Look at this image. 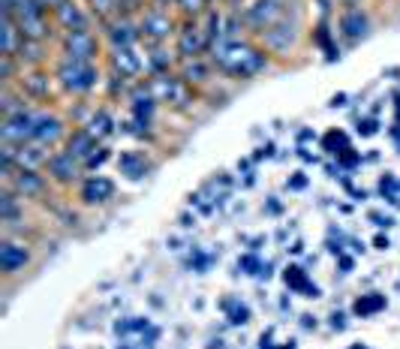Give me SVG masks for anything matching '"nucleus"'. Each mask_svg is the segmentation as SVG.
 <instances>
[{
  "mask_svg": "<svg viewBox=\"0 0 400 349\" xmlns=\"http://www.w3.org/2000/svg\"><path fill=\"white\" fill-rule=\"evenodd\" d=\"M214 61H217V66L223 69L226 76L250 78V76L262 73L265 64H268V57L259 52L256 45H250V43H226V45L214 48Z\"/></svg>",
  "mask_w": 400,
  "mask_h": 349,
  "instance_id": "nucleus-1",
  "label": "nucleus"
},
{
  "mask_svg": "<svg viewBox=\"0 0 400 349\" xmlns=\"http://www.w3.org/2000/svg\"><path fill=\"white\" fill-rule=\"evenodd\" d=\"M57 82H61L64 91L69 94H87L91 87H97L99 82V73L94 64H85V61H69V57H64L61 66H57Z\"/></svg>",
  "mask_w": 400,
  "mask_h": 349,
  "instance_id": "nucleus-2",
  "label": "nucleus"
},
{
  "mask_svg": "<svg viewBox=\"0 0 400 349\" xmlns=\"http://www.w3.org/2000/svg\"><path fill=\"white\" fill-rule=\"evenodd\" d=\"M148 87H151V94H154L157 103H169L175 108H184V106L193 103V91H190V85L184 82L181 76H172V73L151 76Z\"/></svg>",
  "mask_w": 400,
  "mask_h": 349,
  "instance_id": "nucleus-3",
  "label": "nucleus"
},
{
  "mask_svg": "<svg viewBox=\"0 0 400 349\" xmlns=\"http://www.w3.org/2000/svg\"><path fill=\"white\" fill-rule=\"evenodd\" d=\"M64 57L69 61H85V64H94V57L99 55V39L91 31H64Z\"/></svg>",
  "mask_w": 400,
  "mask_h": 349,
  "instance_id": "nucleus-4",
  "label": "nucleus"
},
{
  "mask_svg": "<svg viewBox=\"0 0 400 349\" xmlns=\"http://www.w3.org/2000/svg\"><path fill=\"white\" fill-rule=\"evenodd\" d=\"M34 129H36V115H31V112L3 117L0 142L3 145H27V142H34Z\"/></svg>",
  "mask_w": 400,
  "mask_h": 349,
  "instance_id": "nucleus-5",
  "label": "nucleus"
},
{
  "mask_svg": "<svg viewBox=\"0 0 400 349\" xmlns=\"http://www.w3.org/2000/svg\"><path fill=\"white\" fill-rule=\"evenodd\" d=\"M211 48V39H208V31H202L196 22H187L181 31H178V55L184 61H196L199 55H205Z\"/></svg>",
  "mask_w": 400,
  "mask_h": 349,
  "instance_id": "nucleus-6",
  "label": "nucleus"
},
{
  "mask_svg": "<svg viewBox=\"0 0 400 349\" xmlns=\"http://www.w3.org/2000/svg\"><path fill=\"white\" fill-rule=\"evenodd\" d=\"M138 27H142V36L154 39V43H163V39H169L175 34V18L169 13H163V9H148Z\"/></svg>",
  "mask_w": 400,
  "mask_h": 349,
  "instance_id": "nucleus-7",
  "label": "nucleus"
},
{
  "mask_svg": "<svg viewBox=\"0 0 400 349\" xmlns=\"http://www.w3.org/2000/svg\"><path fill=\"white\" fill-rule=\"evenodd\" d=\"M280 18H283V6H280V0H256V3L250 6V13H247V22L253 24L259 34H265L268 27H274Z\"/></svg>",
  "mask_w": 400,
  "mask_h": 349,
  "instance_id": "nucleus-8",
  "label": "nucleus"
},
{
  "mask_svg": "<svg viewBox=\"0 0 400 349\" xmlns=\"http://www.w3.org/2000/svg\"><path fill=\"white\" fill-rule=\"evenodd\" d=\"M265 45L271 48V52H289V48L295 45L298 39V24L289 22V18H280V22L274 27H268V31L262 34Z\"/></svg>",
  "mask_w": 400,
  "mask_h": 349,
  "instance_id": "nucleus-9",
  "label": "nucleus"
},
{
  "mask_svg": "<svg viewBox=\"0 0 400 349\" xmlns=\"http://www.w3.org/2000/svg\"><path fill=\"white\" fill-rule=\"evenodd\" d=\"M108 64H112V73L121 76V78H136L142 73V57H138L133 48H112V55H108Z\"/></svg>",
  "mask_w": 400,
  "mask_h": 349,
  "instance_id": "nucleus-10",
  "label": "nucleus"
},
{
  "mask_svg": "<svg viewBox=\"0 0 400 349\" xmlns=\"http://www.w3.org/2000/svg\"><path fill=\"white\" fill-rule=\"evenodd\" d=\"M55 18H57V24H61L64 31H87V24H91L87 13L76 3V0H64V3L55 9Z\"/></svg>",
  "mask_w": 400,
  "mask_h": 349,
  "instance_id": "nucleus-11",
  "label": "nucleus"
},
{
  "mask_svg": "<svg viewBox=\"0 0 400 349\" xmlns=\"http://www.w3.org/2000/svg\"><path fill=\"white\" fill-rule=\"evenodd\" d=\"M9 187H13L18 196L31 199V196H39L45 190V181H43V175H39L36 169H15V175L9 178Z\"/></svg>",
  "mask_w": 400,
  "mask_h": 349,
  "instance_id": "nucleus-12",
  "label": "nucleus"
},
{
  "mask_svg": "<svg viewBox=\"0 0 400 349\" xmlns=\"http://www.w3.org/2000/svg\"><path fill=\"white\" fill-rule=\"evenodd\" d=\"M48 172H52L55 181L73 184V181H78V175H82V163L73 159L66 151L64 154H52V159H48Z\"/></svg>",
  "mask_w": 400,
  "mask_h": 349,
  "instance_id": "nucleus-13",
  "label": "nucleus"
},
{
  "mask_svg": "<svg viewBox=\"0 0 400 349\" xmlns=\"http://www.w3.org/2000/svg\"><path fill=\"white\" fill-rule=\"evenodd\" d=\"M18 31H22L24 39H34V43H45L52 36V22H48V13H36L27 18H18Z\"/></svg>",
  "mask_w": 400,
  "mask_h": 349,
  "instance_id": "nucleus-14",
  "label": "nucleus"
},
{
  "mask_svg": "<svg viewBox=\"0 0 400 349\" xmlns=\"http://www.w3.org/2000/svg\"><path fill=\"white\" fill-rule=\"evenodd\" d=\"M138 36H142V27H136L129 18H117V22L108 24V43H112V48H133Z\"/></svg>",
  "mask_w": 400,
  "mask_h": 349,
  "instance_id": "nucleus-15",
  "label": "nucleus"
},
{
  "mask_svg": "<svg viewBox=\"0 0 400 349\" xmlns=\"http://www.w3.org/2000/svg\"><path fill=\"white\" fill-rule=\"evenodd\" d=\"M64 136V121L61 117H55V115H48V112H43V115H36V129H34V142H39V145H55L57 138Z\"/></svg>",
  "mask_w": 400,
  "mask_h": 349,
  "instance_id": "nucleus-16",
  "label": "nucleus"
},
{
  "mask_svg": "<svg viewBox=\"0 0 400 349\" xmlns=\"http://www.w3.org/2000/svg\"><path fill=\"white\" fill-rule=\"evenodd\" d=\"M112 196H115V181H108V178H103V175L87 178L85 187H82V199L87 205H103Z\"/></svg>",
  "mask_w": 400,
  "mask_h": 349,
  "instance_id": "nucleus-17",
  "label": "nucleus"
},
{
  "mask_svg": "<svg viewBox=\"0 0 400 349\" xmlns=\"http://www.w3.org/2000/svg\"><path fill=\"white\" fill-rule=\"evenodd\" d=\"M27 262H31V253H27L22 244H13V241L0 244V271L3 274H15L18 268H24Z\"/></svg>",
  "mask_w": 400,
  "mask_h": 349,
  "instance_id": "nucleus-18",
  "label": "nucleus"
},
{
  "mask_svg": "<svg viewBox=\"0 0 400 349\" xmlns=\"http://www.w3.org/2000/svg\"><path fill=\"white\" fill-rule=\"evenodd\" d=\"M94 151H97V138L87 133V129H76V133L66 138V154L73 159H78L82 166H85V159L91 157Z\"/></svg>",
  "mask_w": 400,
  "mask_h": 349,
  "instance_id": "nucleus-19",
  "label": "nucleus"
},
{
  "mask_svg": "<svg viewBox=\"0 0 400 349\" xmlns=\"http://www.w3.org/2000/svg\"><path fill=\"white\" fill-rule=\"evenodd\" d=\"M22 31H18V24H15V18L13 15H3L0 18V55H9V57H15L18 52V45H22Z\"/></svg>",
  "mask_w": 400,
  "mask_h": 349,
  "instance_id": "nucleus-20",
  "label": "nucleus"
},
{
  "mask_svg": "<svg viewBox=\"0 0 400 349\" xmlns=\"http://www.w3.org/2000/svg\"><path fill=\"white\" fill-rule=\"evenodd\" d=\"M22 91L34 99H48L52 97V78L39 73V69H31V73L22 76Z\"/></svg>",
  "mask_w": 400,
  "mask_h": 349,
  "instance_id": "nucleus-21",
  "label": "nucleus"
},
{
  "mask_svg": "<svg viewBox=\"0 0 400 349\" xmlns=\"http://www.w3.org/2000/svg\"><path fill=\"white\" fill-rule=\"evenodd\" d=\"M283 280H286L289 289H295V292H307V298H319V289L307 280V271H304V268L289 265L286 271H283Z\"/></svg>",
  "mask_w": 400,
  "mask_h": 349,
  "instance_id": "nucleus-22",
  "label": "nucleus"
},
{
  "mask_svg": "<svg viewBox=\"0 0 400 349\" xmlns=\"http://www.w3.org/2000/svg\"><path fill=\"white\" fill-rule=\"evenodd\" d=\"M117 169H121V175H127L129 181H136V178H142L148 172V159L138 151H127V154H121V159H117Z\"/></svg>",
  "mask_w": 400,
  "mask_h": 349,
  "instance_id": "nucleus-23",
  "label": "nucleus"
},
{
  "mask_svg": "<svg viewBox=\"0 0 400 349\" xmlns=\"http://www.w3.org/2000/svg\"><path fill=\"white\" fill-rule=\"evenodd\" d=\"M340 31H343L349 39H362L367 34V15L362 9H349L343 15V22H340Z\"/></svg>",
  "mask_w": 400,
  "mask_h": 349,
  "instance_id": "nucleus-24",
  "label": "nucleus"
},
{
  "mask_svg": "<svg viewBox=\"0 0 400 349\" xmlns=\"http://www.w3.org/2000/svg\"><path fill=\"white\" fill-rule=\"evenodd\" d=\"M385 295H379V292H367V295H362V298H355V304H352V313L355 316H362V319H367V316H373V313H379V311H385Z\"/></svg>",
  "mask_w": 400,
  "mask_h": 349,
  "instance_id": "nucleus-25",
  "label": "nucleus"
},
{
  "mask_svg": "<svg viewBox=\"0 0 400 349\" xmlns=\"http://www.w3.org/2000/svg\"><path fill=\"white\" fill-rule=\"evenodd\" d=\"M43 57H45L43 43H34V39H22V45H18V52H15V61L27 64V66H39Z\"/></svg>",
  "mask_w": 400,
  "mask_h": 349,
  "instance_id": "nucleus-26",
  "label": "nucleus"
},
{
  "mask_svg": "<svg viewBox=\"0 0 400 349\" xmlns=\"http://www.w3.org/2000/svg\"><path fill=\"white\" fill-rule=\"evenodd\" d=\"M85 129H87V133H91V136L97 138V142H99V138H106L108 133H112V117H108L106 108H99V112H94L91 121L85 124Z\"/></svg>",
  "mask_w": 400,
  "mask_h": 349,
  "instance_id": "nucleus-27",
  "label": "nucleus"
},
{
  "mask_svg": "<svg viewBox=\"0 0 400 349\" xmlns=\"http://www.w3.org/2000/svg\"><path fill=\"white\" fill-rule=\"evenodd\" d=\"M87 6H91V15L97 18H112V15H121V0H87Z\"/></svg>",
  "mask_w": 400,
  "mask_h": 349,
  "instance_id": "nucleus-28",
  "label": "nucleus"
},
{
  "mask_svg": "<svg viewBox=\"0 0 400 349\" xmlns=\"http://www.w3.org/2000/svg\"><path fill=\"white\" fill-rule=\"evenodd\" d=\"M181 78H184L187 85H199V82H205V78H208V66H205L202 61H199V57H196V61H187V64H184V69H181Z\"/></svg>",
  "mask_w": 400,
  "mask_h": 349,
  "instance_id": "nucleus-29",
  "label": "nucleus"
},
{
  "mask_svg": "<svg viewBox=\"0 0 400 349\" xmlns=\"http://www.w3.org/2000/svg\"><path fill=\"white\" fill-rule=\"evenodd\" d=\"M18 214V202H15V190H3L0 193V220L13 223Z\"/></svg>",
  "mask_w": 400,
  "mask_h": 349,
  "instance_id": "nucleus-30",
  "label": "nucleus"
},
{
  "mask_svg": "<svg viewBox=\"0 0 400 349\" xmlns=\"http://www.w3.org/2000/svg\"><path fill=\"white\" fill-rule=\"evenodd\" d=\"M346 148H349V145H346V133L331 129V133L325 136V151H328V154H337V157H340V154L346 151Z\"/></svg>",
  "mask_w": 400,
  "mask_h": 349,
  "instance_id": "nucleus-31",
  "label": "nucleus"
},
{
  "mask_svg": "<svg viewBox=\"0 0 400 349\" xmlns=\"http://www.w3.org/2000/svg\"><path fill=\"white\" fill-rule=\"evenodd\" d=\"M226 311H229V322H232V325L250 322V307L238 304V301H226Z\"/></svg>",
  "mask_w": 400,
  "mask_h": 349,
  "instance_id": "nucleus-32",
  "label": "nucleus"
},
{
  "mask_svg": "<svg viewBox=\"0 0 400 349\" xmlns=\"http://www.w3.org/2000/svg\"><path fill=\"white\" fill-rule=\"evenodd\" d=\"M178 6H181V13L184 15H202L205 13V6H208V0H175Z\"/></svg>",
  "mask_w": 400,
  "mask_h": 349,
  "instance_id": "nucleus-33",
  "label": "nucleus"
},
{
  "mask_svg": "<svg viewBox=\"0 0 400 349\" xmlns=\"http://www.w3.org/2000/svg\"><path fill=\"white\" fill-rule=\"evenodd\" d=\"M151 66H154V76L169 73V69H172V57H166V52H154L151 55Z\"/></svg>",
  "mask_w": 400,
  "mask_h": 349,
  "instance_id": "nucleus-34",
  "label": "nucleus"
},
{
  "mask_svg": "<svg viewBox=\"0 0 400 349\" xmlns=\"http://www.w3.org/2000/svg\"><path fill=\"white\" fill-rule=\"evenodd\" d=\"M108 159V148H97V151L85 159V169H99Z\"/></svg>",
  "mask_w": 400,
  "mask_h": 349,
  "instance_id": "nucleus-35",
  "label": "nucleus"
},
{
  "mask_svg": "<svg viewBox=\"0 0 400 349\" xmlns=\"http://www.w3.org/2000/svg\"><path fill=\"white\" fill-rule=\"evenodd\" d=\"M13 69H15V57L0 55V78L3 82H13Z\"/></svg>",
  "mask_w": 400,
  "mask_h": 349,
  "instance_id": "nucleus-36",
  "label": "nucleus"
},
{
  "mask_svg": "<svg viewBox=\"0 0 400 349\" xmlns=\"http://www.w3.org/2000/svg\"><path fill=\"white\" fill-rule=\"evenodd\" d=\"M340 163H343V166H355L358 163V154H352V148H346V151L340 154Z\"/></svg>",
  "mask_w": 400,
  "mask_h": 349,
  "instance_id": "nucleus-37",
  "label": "nucleus"
},
{
  "mask_svg": "<svg viewBox=\"0 0 400 349\" xmlns=\"http://www.w3.org/2000/svg\"><path fill=\"white\" fill-rule=\"evenodd\" d=\"M358 133H362V136H373L376 133V121H362V124H358Z\"/></svg>",
  "mask_w": 400,
  "mask_h": 349,
  "instance_id": "nucleus-38",
  "label": "nucleus"
},
{
  "mask_svg": "<svg viewBox=\"0 0 400 349\" xmlns=\"http://www.w3.org/2000/svg\"><path fill=\"white\" fill-rule=\"evenodd\" d=\"M61 3H64V0H39V6H43L45 13H48V9H57Z\"/></svg>",
  "mask_w": 400,
  "mask_h": 349,
  "instance_id": "nucleus-39",
  "label": "nucleus"
},
{
  "mask_svg": "<svg viewBox=\"0 0 400 349\" xmlns=\"http://www.w3.org/2000/svg\"><path fill=\"white\" fill-rule=\"evenodd\" d=\"M370 220H373L376 226H392V217H383V214H373Z\"/></svg>",
  "mask_w": 400,
  "mask_h": 349,
  "instance_id": "nucleus-40",
  "label": "nucleus"
},
{
  "mask_svg": "<svg viewBox=\"0 0 400 349\" xmlns=\"http://www.w3.org/2000/svg\"><path fill=\"white\" fill-rule=\"evenodd\" d=\"M373 244H376V250H388V247H392V244H388V238H385V235H376V241H373Z\"/></svg>",
  "mask_w": 400,
  "mask_h": 349,
  "instance_id": "nucleus-41",
  "label": "nucleus"
},
{
  "mask_svg": "<svg viewBox=\"0 0 400 349\" xmlns=\"http://www.w3.org/2000/svg\"><path fill=\"white\" fill-rule=\"evenodd\" d=\"M304 184H307V178H301V175H298V178H292V181H289V187H292V190H301Z\"/></svg>",
  "mask_w": 400,
  "mask_h": 349,
  "instance_id": "nucleus-42",
  "label": "nucleus"
},
{
  "mask_svg": "<svg viewBox=\"0 0 400 349\" xmlns=\"http://www.w3.org/2000/svg\"><path fill=\"white\" fill-rule=\"evenodd\" d=\"M331 319H334V322H331V325H334V328H343V316H340V313H334V316H331Z\"/></svg>",
  "mask_w": 400,
  "mask_h": 349,
  "instance_id": "nucleus-43",
  "label": "nucleus"
},
{
  "mask_svg": "<svg viewBox=\"0 0 400 349\" xmlns=\"http://www.w3.org/2000/svg\"><path fill=\"white\" fill-rule=\"evenodd\" d=\"M349 349H367V346H362V343H355V346H349Z\"/></svg>",
  "mask_w": 400,
  "mask_h": 349,
  "instance_id": "nucleus-44",
  "label": "nucleus"
},
{
  "mask_svg": "<svg viewBox=\"0 0 400 349\" xmlns=\"http://www.w3.org/2000/svg\"><path fill=\"white\" fill-rule=\"evenodd\" d=\"M159 3H166V0H159Z\"/></svg>",
  "mask_w": 400,
  "mask_h": 349,
  "instance_id": "nucleus-45",
  "label": "nucleus"
},
{
  "mask_svg": "<svg viewBox=\"0 0 400 349\" xmlns=\"http://www.w3.org/2000/svg\"><path fill=\"white\" fill-rule=\"evenodd\" d=\"M397 121H400V117H397Z\"/></svg>",
  "mask_w": 400,
  "mask_h": 349,
  "instance_id": "nucleus-46",
  "label": "nucleus"
}]
</instances>
